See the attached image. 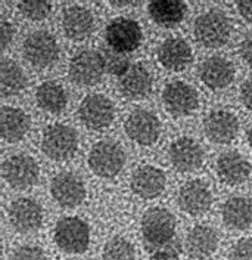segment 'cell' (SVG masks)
Instances as JSON below:
<instances>
[{
	"instance_id": "cell-29",
	"label": "cell",
	"mask_w": 252,
	"mask_h": 260,
	"mask_svg": "<svg viewBox=\"0 0 252 260\" xmlns=\"http://www.w3.org/2000/svg\"><path fill=\"white\" fill-rule=\"evenodd\" d=\"M27 86L24 70L12 59H3L0 65V93L3 96H14L21 93Z\"/></svg>"
},
{
	"instance_id": "cell-16",
	"label": "cell",
	"mask_w": 252,
	"mask_h": 260,
	"mask_svg": "<svg viewBox=\"0 0 252 260\" xmlns=\"http://www.w3.org/2000/svg\"><path fill=\"white\" fill-rule=\"evenodd\" d=\"M9 220L18 232H34L43 223V210L31 198H18L11 204Z\"/></svg>"
},
{
	"instance_id": "cell-36",
	"label": "cell",
	"mask_w": 252,
	"mask_h": 260,
	"mask_svg": "<svg viewBox=\"0 0 252 260\" xmlns=\"http://www.w3.org/2000/svg\"><path fill=\"white\" fill-rule=\"evenodd\" d=\"M240 99L243 105L252 111V77L245 80L240 86Z\"/></svg>"
},
{
	"instance_id": "cell-41",
	"label": "cell",
	"mask_w": 252,
	"mask_h": 260,
	"mask_svg": "<svg viewBox=\"0 0 252 260\" xmlns=\"http://www.w3.org/2000/svg\"><path fill=\"white\" fill-rule=\"evenodd\" d=\"M248 142H249V145L252 146V127L249 129V132H248Z\"/></svg>"
},
{
	"instance_id": "cell-22",
	"label": "cell",
	"mask_w": 252,
	"mask_h": 260,
	"mask_svg": "<svg viewBox=\"0 0 252 260\" xmlns=\"http://www.w3.org/2000/svg\"><path fill=\"white\" fill-rule=\"evenodd\" d=\"M217 173L219 178L230 185L236 186L243 183L251 175V164L236 151H229L221 154L217 160Z\"/></svg>"
},
{
	"instance_id": "cell-35",
	"label": "cell",
	"mask_w": 252,
	"mask_h": 260,
	"mask_svg": "<svg viewBox=\"0 0 252 260\" xmlns=\"http://www.w3.org/2000/svg\"><path fill=\"white\" fill-rule=\"evenodd\" d=\"M14 36H15L14 25L8 19L2 18L0 19V45H2V50H5L9 46V43L14 40Z\"/></svg>"
},
{
	"instance_id": "cell-2",
	"label": "cell",
	"mask_w": 252,
	"mask_h": 260,
	"mask_svg": "<svg viewBox=\"0 0 252 260\" xmlns=\"http://www.w3.org/2000/svg\"><path fill=\"white\" fill-rule=\"evenodd\" d=\"M126 164L124 149L112 141H100L92 146L89 154V166L100 178L117 176Z\"/></svg>"
},
{
	"instance_id": "cell-17",
	"label": "cell",
	"mask_w": 252,
	"mask_h": 260,
	"mask_svg": "<svg viewBox=\"0 0 252 260\" xmlns=\"http://www.w3.org/2000/svg\"><path fill=\"white\" fill-rule=\"evenodd\" d=\"M204 149L195 139L183 136L170 146V160L178 172H193L204 162Z\"/></svg>"
},
{
	"instance_id": "cell-10",
	"label": "cell",
	"mask_w": 252,
	"mask_h": 260,
	"mask_svg": "<svg viewBox=\"0 0 252 260\" xmlns=\"http://www.w3.org/2000/svg\"><path fill=\"white\" fill-rule=\"evenodd\" d=\"M2 173L8 185L15 189H25L37 182L39 164L27 154H15L3 162Z\"/></svg>"
},
{
	"instance_id": "cell-15",
	"label": "cell",
	"mask_w": 252,
	"mask_h": 260,
	"mask_svg": "<svg viewBox=\"0 0 252 260\" xmlns=\"http://www.w3.org/2000/svg\"><path fill=\"white\" fill-rule=\"evenodd\" d=\"M206 138L214 144H229L237 136L239 121L233 113L227 110H215L206 115L204 121Z\"/></svg>"
},
{
	"instance_id": "cell-37",
	"label": "cell",
	"mask_w": 252,
	"mask_h": 260,
	"mask_svg": "<svg viewBox=\"0 0 252 260\" xmlns=\"http://www.w3.org/2000/svg\"><path fill=\"white\" fill-rule=\"evenodd\" d=\"M240 56L245 61V64H248L252 68V34L245 37L243 42L240 43Z\"/></svg>"
},
{
	"instance_id": "cell-9",
	"label": "cell",
	"mask_w": 252,
	"mask_h": 260,
	"mask_svg": "<svg viewBox=\"0 0 252 260\" xmlns=\"http://www.w3.org/2000/svg\"><path fill=\"white\" fill-rule=\"evenodd\" d=\"M79 115L81 123L92 130H100L108 127L114 115H115V108L110 98L105 95H89L83 99L80 104Z\"/></svg>"
},
{
	"instance_id": "cell-5",
	"label": "cell",
	"mask_w": 252,
	"mask_h": 260,
	"mask_svg": "<svg viewBox=\"0 0 252 260\" xmlns=\"http://www.w3.org/2000/svg\"><path fill=\"white\" fill-rule=\"evenodd\" d=\"M175 232V219L165 209L155 207L145 213L142 219V235L151 247H162L171 241Z\"/></svg>"
},
{
	"instance_id": "cell-32",
	"label": "cell",
	"mask_w": 252,
	"mask_h": 260,
	"mask_svg": "<svg viewBox=\"0 0 252 260\" xmlns=\"http://www.w3.org/2000/svg\"><path fill=\"white\" fill-rule=\"evenodd\" d=\"M18 9L21 15L25 16L27 19L31 21H42L46 16H49L52 11V5L49 2L43 0H28V2H21L18 5Z\"/></svg>"
},
{
	"instance_id": "cell-8",
	"label": "cell",
	"mask_w": 252,
	"mask_h": 260,
	"mask_svg": "<svg viewBox=\"0 0 252 260\" xmlns=\"http://www.w3.org/2000/svg\"><path fill=\"white\" fill-rule=\"evenodd\" d=\"M105 64L100 52L81 50L69 61L68 74L69 79L79 86H92L102 79Z\"/></svg>"
},
{
	"instance_id": "cell-13",
	"label": "cell",
	"mask_w": 252,
	"mask_h": 260,
	"mask_svg": "<svg viewBox=\"0 0 252 260\" xmlns=\"http://www.w3.org/2000/svg\"><path fill=\"white\" fill-rule=\"evenodd\" d=\"M50 192L53 200L65 209H73L80 206L86 198V186L83 180L69 172L59 173L52 180Z\"/></svg>"
},
{
	"instance_id": "cell-31",
	"label": "cell",
	"mask_w": 252,
	"mask_h": 260,
	"mask_svg": "<svg viewBox=\"0 0 252 260\" xmlns=\"http://www.w3.org/2000/svg\"><path fill=\"white\" fill-rule=\"evenodd\" d=\"M103 64H105V71L110 73L112 76H123L128 71L131 65L128 64V59L124 53H120L114 49H103L100 52Z\"/></svg>"
},
{
	"instance_id": "cell-27",
	"label": "cell",
	"mask_w": 252,
	"mask_h": 260,
	"mask_svg": "<svg viewBox=\"0 0 252 260\" xmlns=\"http://www.w3.org/2000/svg\"><path fill=\"white\" fill-rule=\"evenodd\" d=\"M35 101L37 105L50 114L62 113L63 108L66 107L68 98L66 92L63 89L62 84H59L58 81H45L37 87L35 92Z\"/></svg>"
},
{
	"instance_id": "cell-19",
	"label": "cell",
	"mask_w": 252,
	"mask_h": 260,
	"mask_svg": "<svg viewBox=\"0 0 252 260\" xmlns=\"http://www.w3.org/2000/svg\"><path fill=\"white\" fill-rule=\"evenodd\" d=\"M62 28L66 37H69L71 40H84L95 28L93 14L84 6H68L63 11Z\"/></svg>"
},
{
	"instance_id": "cell-14",
	"label": "cell",
	"mask_w": 252,
	"mask_h": 260,
	"mask_svg": "<svg viewBox=\"0 0 252 260\" xmlns=\"http://www.w3.org/2000/svg\"><path fill=\"white\" fill-rule=\"evenodd\" d=\"M178 206L190 216H201L209 210L212 203V194L204 180L195 179L186 182L177 195Z\"/></svg>"
},
{
	"instance_id": "cell-28",
	"label": "cell",
	"mask_w": 252,
	"mask_h": 260,
	"mask_svg": "<svg viewBox=\"0 0 252 260\" xmlns=\"http://www.w3.org/2000/svg\"><path fill=\"white\" fill-rule=\"evenodd\" d=\"M148 12L158 25L173 27L183 21L188 6L183 2H151L148 5Z\"/></svg>"
},
{
	"instance_id": "cell-34",
	"label": "cell",
	"mask_w": 252,
	"mask_h": 260,
	"mask_svg": "<svg viewBox=\"0 0 252 260\" xmlns=\"http://www.w3.org/2000/svg\"><path fill=\"white\" fill-rule=\"evenodd\" d=\"M230 260H252V238L237 241L230 251Z\"/></svg>"
},
{
	"instance_id": "cell-30",
	"label": "cell",
	"mask_w": 252,
	"mask_h": 260,
	"mask_svg": "<svg viewBox=\"0 0 252 260\" xmlns=\"http://www.w3.org/2000/svg\"><path fill=\"white\" fill-rule=\"evenodd\" d=\"M136 251L133 244L123 237H114L105 244L102 260H134Z\"/></svg>"
},
{
	"instance_id": "cell-3",
	"label": "cell",
	"mask_w": 252,
	"mask_h": 260,
	"mask_svg": "<svg viewBox=\"0 0 252 260\" xmlns=\"http://www.w3.org/2000/svg\"><path fill=\"white\" fill-rule=\"evenodd\" d=\"M79 146L76 130L65 124H52L43 133L42 149L50 160L63 161L71 158Z\"/></svg>"
},
{
	"instance_id": "cell-18",
	"label": "cell",
	"mask_w": 252,
	"mask_h": 260,
	"mask_svg": "<svg viewBox=\"0 0 252 260\" xmlns=\"http://www.w3.org/2000/svg\"><path fill=\"white\" fill-rule=\"evenodd\" d=\"M199 77L206 87L212 90H220L233 81L235 67L223 56H209L199 67Z\"/></svg>"
},
{
	"instance_id": "cell-20",
	"label": "cell",
	"mask_w": 252,
	"mask_h": 260,
	"mask_svg": "<svg viewBox=\"0 0 252 260\" xmlns=\"http://www.w3.org/2000/svg\"><path fill=\"white\" fill-rule=\"evenodd\" d=\"M133 192L142 198L151 200L155 198L165 188V175L162 170L154 166L139 167L130 179Z\"/></svg>"
},
{
	"instance_id": "cell-4",
	"label": "cell",
	"mask_w": 252,
	"mask_h": 260,
	"mask_svg": "<svg viewBox=\"0 0 252 260\" xmlns=\"http://www.w3.org/2000/svg\"><path fill=\"white\" fill-rule=\"evenodd\" d=\"M55 243L65 253H84L90 243L87 223L79 217H63L55 226Z\"/></svg>"
},
{
	"instance_id": "cell-1",
	"label": "cell",
	"mask_w": 252,
	"mask_h": 260,
	"mask_svg": "<svg viewBox=\"0 0 252 260\" xmlns=\"http://www.w3.org/2000/svg\"><path fill=\"white\" fill-rule=\"evenodd\" d=\"M193 31L196 40L202 46L212 49L220 48L227 43L230 37L232 24L224 12L219 9H212L196 18Z\"/></svg>"
},
{
	"instance_id": "cell-40",
	"label": "cell",
	"mask_w": 252,
	"mask_h": 260,
	"mask_svg": "<svg viewBox=\"0 0 252 260\" xmlns=\"http://www.w3.org/2000/svg\"><path fill=\"white\" fill-rule=\"evenodd\" d=\"M111 5L112 6H130L133 3H130V2H111Z\"/></svg>"
},
{
	"instance_id": "cell-25",
	"label": "cell",
	"mask_w": 252,
	"mask_h": 260,
	"mask_svg": "<svg viewBox=\"0 0 252 260\" xmlns=\"http://www.w3.org/2000/svg\"><path fill=\"white\" fill-rule=\"evenodd\" d=\"M30 117L16 107H3L0 110V133L8 142L21 141L30 130Z\"/></svg>"
},
{
	"instance_id": "cell-23",
	"label": "cell",
	"mask_w": 252,
	"mask_h": 260,
	"mask_svg": "<svg viewBox=\"0 0 252 260\" xmlns=\"http://www.w3.org/2000/svg\"><path fill=\"white\" fill-rule=\"evenodd\" d=\"M219 247V234L208 225L195 226L186 238V251L192 259L202 260L209 257Z\"/></svg>"
},
{
	"instance_id": "cell-11",
	"label": "cell",
	"mask_w": 252,
	"mask_h": 260,
	"mask_svg": "<svg viewBox=\"0 0 252 260\" xmlns=\"http://www.w3.org/2000/svg\"><path fill=\"white\" fill-rule=\"evenodd\" d=\"M127 136L143 146L155 144L161 133V123L152 111L148 110H136L127 117L124 124Z\"/></svg>"
},
{
	"instance_id": "cell-39",
	"label": "cell",
	"mask_w": 252,
	"mask_h": 260,
	"mask_svg": "<svg viewBox=\"0 0 252 260\" xmlns=\"http://www.w3.org/2000/svg\"><path fill=\"white\" fill-rule=\"evenodd\" d=\"M149 260H180L177 253L173 251V250H161V251H157L151 256Z\"/></svg>"
},
{
	"instance_id": "cell-24",
	"label": "cell",
	"mask_w": 252,
	"mask_h": 260,
	"mask_svg": "<svg viewBox=\"0 0 252 260\" xmlns=\"http://www.w3.org/2000/svg\"><path fill=\"white\" fill-rule=\"evenodd\" d=\"M120 90L128 99H142L149 95L152 89V76L142 64H134L126 74L120 77Z\"/></svg>"
},
{
	"instance_id": "cell-21",
	"label": "cell",
	"mask_w": 252,
	"mask_h": 260,
	"mask_svg": "<svg viewBox=\"0 0 252 260\" xmlns=\"http://www.w3.org/2000/svg\"><path fill=\"white\" fill-rule=\"evenodd\" d=\"M192 58L193 53L189 43L178 37L167 39L158 48V61L162 67L171 71L185 70L192 62Z\"/></svg>"
},
{
	"instance_id": "cell-12",
	"label": "cell",
	"mask_w": 252,
	"mask_h": 260,
	"mask_svg": "<svg viewBox=\"0 0 252 260\" xmlns=\"http://www.w3.org/2000/svg\"><path fill=\"white\" fill-rule=\"evenodd\" d=\"M162 101L167 111L177 117L189 115L198 107L196 90L185 81H171L162 90Z\"/></svg>"
},
{
	"instance_id": "cell-7",
	"label": "cell",
	"mask_w": 252,
	"mask_h": 260,
	"mask_svg": "<svg viewBox=\"0 0 252 260\" xmlns=\"http://www.w3.org/2000/svg\"><path fill=\"white\" fill-rule=\"evenodd\" d=\"M105 37L111 49L126 55L140 46L143 34L139 22L130 18L120 16L112 19L108 24Z\"/></svg>"
},
{
	"instance_id": "cell-26",
	"label": "cell",
	"mask_w": 252,
	"mask_h": 260,
	"mask_svg": "<svg viewBox=\"0 0 252 260\" xmlns=\"http://www.w3.org/2000/svg\"><path fill=\"white\" fill-rule=\"evenodd\" d=\"M221 214L226 226L243 231L252 225V200L246 197H232L224 203Z\"/></svg>"
},
{
	"instance_id": "cell-6",
	"label": "cell",
	"mask_w": 252,
	"mask_h": 260,
	"mask_svg": "<svg viewBox=\"0 0 252 260\" xmlns=\"http://www.w3.org/2000/svg\"><path fill=\"white\" fill-rule=\"evenodd\" d=\"M22 55L32 67L48 68L58 59L59 46L50 32L40 30L28 34V37L24 40Z\"/></svg>"
},
{
	"instance_id": "cell-38",
	"label": "cell",
	"mask_w": 252,
	"mask_h": 260,
	"mask_svg": "<svg viewBox=\"0 0 252 260\" xmlns=\"http://www.w3.org/2000/svg\"><path fill=\"white\" fill-rule=\"evenodd\" d=\"M237 11L240 16L248 21L249 24H252V0H243L237 3Z\"/></svg>"
},
{
	"instance_id": "cell-33",
	"label": "cell",
	"mask_w": 252,
	"mask_h": 260,
	"mask_svg": "<svg viewBox=\"0 0 252 260\" xmlns=\"http://www.w3.org/2000/svg\"><path fill=\"white\" fill-rule=\"evenodd\" d=\"M12 260H48L45 251L37 247V245H31V244H25L18 247L14 251Z\"/></svg>"
}]
</instances>
